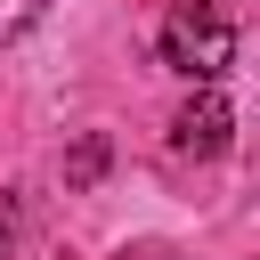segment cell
Returning a JSON list of instances; mask_svg holds the SVG:
<instances>
[{
    "mask_svg": "<svg viewBox=\"0 0 260 260\" xmlns=\"http://www.w3.org/2000/svg\"><path fill=\"white\" fill-rule=\"evenodd\" d=\"M162 65L211 89L236 65V0H179L162 16Z\"/></svg>",
    "mask_w": 260,
    "mask_h": 260,
    "instance_id": "obj_1",
    "label": "cell"
},
{
    "mask_svg": "<svg viewBox=\"0 0 260 260\" xmlns=\"http://www.w3.org/2000/svg\"><path fill=\"white\" fill-rule=\"evenodd\" d=\"M228 130H236V114H228L219 89H195V98L171 114V146H179V154H203V162L228 154Z\"/></svg>",
    "mask_w": 260,
    "mask_h": 260,
    "instance_id": "obj_2",
    "label": "cell"
},
{
    "mask_svg": "<svg viewBox=\"0 0 260 260\" xmlns=\"http://www.w3.org/2000/svg\"><path fill=\"white\" fill-rule=\"evenodd\" d=\"M98 171H106V138H81V146L65 154V187H89Z\"/></svg>",
    "mask_w": 260,
    "mask_h": 260,
    "instance_id": "obj_3",
    "label": "cell"
},
{
    "mask_svg": "<svg viewBox=\"0 0 260 260\" xmlns=\"http://www.w3.org/2000/svg\"><path fill=\"white\" fill-rule=\"evenodd\" d=\"M16 244V195H0V252Z\"/></svg>",
    "mask_w": 260,
    "mask_h": 260,
    "instance_id": "obj_5",
    "label": "cell"
},
{
    "mask_svg": "<svg viewBox=\"0 0 260 260\" xmlns=\"http://www.w3.org/2000/svg\"><path fill=\"white\" fill-rule=\"evenodd\" d=\"M32 16H41V0H0V49H8V41H24V32H32Z\"/></svg>",
    "mask_w": 260,
    "mask_h": 260,
    "instance_id": "obj_4",
    "label": "cell"
}]
</instances>
